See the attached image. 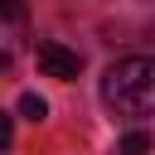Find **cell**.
Here are the masks:
<instances>
[{"label": "cell", "mask_w": 155, "mask_h": 155, "mask_svg": "<svg viewBox=\"0 0 155 155\" xmlns=\"http://www.w3.org/2000/svg\"><path fill=\"white\" fill-rule=\"evenodd\" d=\"M102 102L116 116H155V58H121L102 73Z\"/></svg>", "instance_id": "obj_1"}, {"label": "cell", "mask_w": 155, "mask_h": 155, "mask_svg": "<svg viewBox=\"0 0 155 155\" xmlns=\"http://www.w3.org/2000/svg\"><path fill=\"white\" fill-rule=\"evenodd\" d=\"M15 111H19V116H24V121H44V116H48V102H44V97H39V92H24V97H19V107H15Z\"/></svg>", "instance_id": "obj_3"}, {"label": "cell", "mask_w": 155, "mask_h": 155, "mask_svg": "<svg viewBox=\"0 0 155 155\" xmlns=\"http://www.w3.org/2000/svg\"><path fill=\"white\" fill-rule=\"evenodd\" d=\"M0 5H5V19H10V24L24 19V0H0Z\"/></svg>", "instance_id": "obj_5"}, {"label": "cell", "mask_w": 155, "mask_h": 155, "mask_svg": "<svg viewBox=\"0 0 155 155\" xmlns=\"http://www.w3.org/2000/svg\"><path fill=\"white\" fill-rule=\"evenodd\" d=\"M39 68H44V78L73 82V78L82 73V53L68 48V44H58V39H44V44H39Z\"/></svg>", "instance_id": "obj_2"}, {"label": "cell", "mask_w": 155, "mask_h": 155, "mask_svg": "<svg viewBox=\"0 0 155 155\" xmlns=\"http://www.w3.org/2000/svg\"><path fill=\"white\" fill-rule=\"evenodd\" d=\"M10 140H15V116H0V145L10 150Z\"/></svg>", "instance_id": "obj_6"}, {"label": "cell", "mask_w": 155, "mask_h": 155, "mask_svg": "<svg viewBox=\"0 0 155 155\" xmlns=\"http://www.w3.org/2000/svg\"><path fill=\"white\" fill-rule=\"evenodd\" d=\"M145 150H150V136L145 131H126L121 145H116V155H145Z\"/></svg>", "instance_id": "obj_4"}]
</instances>
